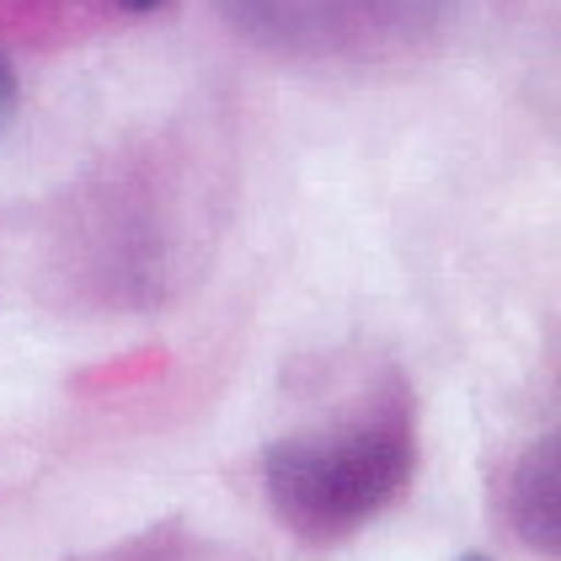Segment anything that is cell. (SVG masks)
I'll use <instances>...</instances> for the list:
<instances>
[{"mask_svg": "<svg viewBox=\"0 0 561 561\" xmlns=\"http://www.w3.org/2000/svg\"><path fill=\"white\" fill-rule=\"evenodd\" d=\"M412 449L396 428H337L284 438L267 455L278 518L305 540H337L401 492Z\"/></svg>", "mask_w": 561, "mask_h": 561, "instance_id": "1", "label": "cell"}, {"mask_svg": "<svg viewBox=\"0 0 561 561\" xmlns=\"http://www.w3.org/2000/svg\"><path fill=\"white\" fill-rule=\"evenodd\" d=\"M219 5H225L230 22H241L252 38L305 48V44L337 38L358 0H219Z\"/></svg>", "mask_w": 561, "mask_h": 561, "instance_id": "2", "label": "cell"}, {"mask_svg": "<svg viewBox=\"0 0 561 561\" xmlns=\"http://www.w3.org/2000/svg\"><path fill=\"white\" fill-rule=\"evenodd\" d=\"M508 514L514 529L546 557H557L561 546V460L557 438L535 444L514 471V492H508Z\"/></svg>", "mask_w": 561, "mask_h": 561, "instance_id": "3", "label": "cell"}, {"mask_svg": "<svg viewBox=\"0 0 561 561\" xmlns=\"http://www.w3.org/2000/svg\"><path fill=\"white\" fill-rule=\"evenodd\" d=\"M11 118H16V70H11V59L0 54V139L11 129Z\"/></svg>", "mask_w": 561, "mask_h": 561, "instance_id": "4", "label": "cell"}, {"mask_svg": "<svg viewBox=\"0 0 561 561\" xmlns=\"http://www.w3.org/2000/svg\"><path fill=\"white\" fill-rule=\"evenodd\" d=\"M124 5H129V11H156L161 0H124Z\"/></svg>", "mask_w": 561, "mask_h": 561, "instance_id": "5", "label": "cell"}, {"mask_svg": "<svg viewBox=\"0 0 561 561\" xmlns=\"http://www.w3.org/2000/svg\"><path fill=\"white\" fill-rule=\"evenodd\" d=\"M460 561H486V557H476V551H471V557H460Z\"/></svg>", "mask_w": 561, "mask_h": 561, "instance_id": "6", "label": "cell"}]
</instances>
